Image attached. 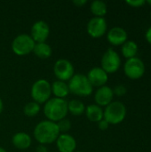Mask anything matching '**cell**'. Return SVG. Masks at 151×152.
<instances>
[{"instance_id":"cell-1","label":"cell","mask_w":151,"mask_h":152,"mask_svg":"<svg viewBox=\"0 0 151 152\" xmlns=\"http://www.w3.org/2000/svg\"><path fill=\"white\" fill-rule=\"evenodd\" d=\"M34 137L39 144L45 145L55 142L61 134L57 123L50 120H43L39 122L34 129Z\"/></svg>"},{"instance_id":"cell-2","label":"cell","mask_w":151,"mask_h":152,"mask_svg":"<svg viewBox=\"0 0 151 152\" xmlns=\"http://www.w3.org/2000/svg\"><path fill=\"white\" fill-rule=\"evenodd\" d=\"M68 102L65 99L51 98L44 103V114L47 120L57 123L68 115Z\"/></svg>"},{"instance_id":"cell-3","label":"cell","mask_w":151,"mask_h":152,"mask_svg":"<svg viewBox=\"0 0 151 152\" xmlns=\"http://www.w3.org/2000/svg\"><path fill=\"white\" fill-rule=\"evenodd\" d=\"M69 93L75 95L86 97L92 94L93 86L89 82L87 77L84 74H75L69 81Z\"/></svg>"},{"instance_id":"cell-4","label":"cell","mask_w":151,"mask_h":152,"mask_svg":"<svg viewBox=\"0 0 151 152\" xmlns=\"http://www.w3.org/2000/svg\"><path fill=\"white\" fill-rule=\"evenodd\" d=\"M126 116V108L121 102H112L103 110V119L109 125H117L124 121Z\"/></svg>"},{"instance_id":"cell-5","label":"cell","mask_w":151,"mask_h":152,"mask_svg":"<svg viewBox=\"0 0 151 152\" xmlns=\"http://www.w3.org/2000/svg\"><path fill=\"white\" fill-rule=\"evenodd\" d=\"M30 94L33 101L37 102L38 104L45 103L48 100L51 99V84L44 78L36 80L31 86Z\"/></svg>"},{"instance_id":"cell-6","label":"cell","mask_w":151,"mask_h":152,"mask_svg":"<svg viewBox=\"0 0 151 152\" xmlns=\"http://www.w3.org/2000/svg\"><path fill=\"white\" fill-rule=\"evenodd\" d=\"M35 45L36 43L32 39L30 35L25 33L20 34L12 40V50L16 55L23 56L33 53Z\"/></svg>"},{"instance_id":"cell-7","label":"cell","mask_w":151,"mask_h":152,"mask_svg":"<svg viewBox=\"0 0 151 152\" xmlns=\"http://www.w3.org/2000/svg\"><path fill=\"white\" fill-rule=\"evenodd\" d=\"M101 69L109 75L117 72L121 66V59L119 54L113 49H108L101 60Z\"/></svg>"},{"instance_id":"cell-8","label":"cell","mask_w":151,"mask_h":152,"mask_svg":"<svg viewBox=\"0 0 151 152\" xmlns=\"http://www.w3.org/2000/svg\"><path fill=\"white\" fill-rule=\"evenodd\" d=\"M146 68L144 62L138 57L128 59L124 66V72L127 77L133 80L141 78L145 73Z\"/></svg>"},{"instance_id":"cell-9","label":"cell","mask_w":151,"mask_h":152,"mask_svg":"<svg viewBox=\"0 0 151 152\" xmlns=\"http://www.w3.org/2000/svg\"><path fill=\"white\" fill-rule=\"evenodd\" d=\"M53 73L57 77V80L66 82L69 81V79L75 75V69L69 60L59 59L54 63Z\"/></svg>"},{"instance_id":"cell-10","label":"cell","mask_w":151,"mask_h":152,"mask_svg":"<svg viewBox=\"0 0 151 152\" xmlns=\"http://www.w3.org/2000/svg\"><path fill=\"white\" fill-rule=\"evenodd\" d=\"M107 21L102 17H93L87 23V33L93 38H100L107 32Z\"/></svg>"},{"instance_id":"cell-11","label":"cell","mask_w":151,"mask_h":152,"mask_svg":"<svg viewBox=\"0 0 151 152\" xmlns=\"http://www.w3.org/2000/svg\"><path fill=\"white\" fill-rule=\"evenodd\" d=\"M49 35H50V27L44 20H37L32 25L30 37L35 41V43L45 42Z\"/></svg>"},{"instance_id":"cell-12","label":"cell","mask_w":151,"mask_h":152,"mask_svg":"<svg viewBox=\"0 0 151 152\" xmlns=\"http://www.w3.org/2000/svg\"><path fill=\"white\" fill-rule=\"evenodd\" d=\"M86 77L91 85L98 88L105 86L109 79V75L101 67H94L91 69Z\"/></svg>"},{"instance_id":"cell-13","label":"cell","mask_w":151,"mask_h":152,"mask_svg":"<svg viewBox=\"0 0 151 152\" xmlns=\"http://www.w3.org/2000/svg\"><path fill=\"white\" fill-rule=\"evenodd\" d=\"M114 97L113 90L108 86H103L99 87L94 94V101L96 105L100 107H107L109 103L112 102Z\"/></svg>"},{"instance_id":"cell-14","label":"cell","mask_w":151,"mask_h":152,"mask_svg":"<svg viewBox=\"0 0 151 152\" xmlns=\"http://www.w3.org/2000/svg\"><path fill=\"white\" fill-rule=\"evenodd\" d=\"M55 142L60 152H75L77 149V141L69 134H61Z\"/></svg>"},{"instance_id":"cell-15","label":"cell","mask_w":151,"mask_h":152,"mask_svg":"<svg viewBox=\"0 0 151 152\" xmlns=\"http://www.w3.org/2000/svg\"><path fill=\"white\" fill-rule=\"evenodd\" d=\"M107 39L112 45H122L127 41V32L121 27H113L109 30Z\"/></svg>"},{"instance_id":"cell-16","label":"cell","mask_w":151,"mask_h":152,"mask_svg":"<svg viewBox=\"0 0 151 152\" xmlns=\"http://www.w3.org/2000/svg\"><path fill=\"white\" fill-rule=\"evenodd\" d=\"M12 142L13 146L19 150H27L31 145V137L29 134L24 132H19L13 134L12 138Z\"/></svg>"},{"instance_id":"cell-17","label":"cell","mask_w":151,"mask_h":152,"mask_svg":"<svg viewBox=\"0 0 151 152\" xmlns=\"http://www.w3.org/2000/svg\"><path fill=\"white\" fill-rule=\"evenodd\" d=\"M52 88V94L55 96V98H60V99H65L69 94V86L66 82L61 81V80H56L51 85Z\"/></svg>"},{"instance_id":"cell-18","label":"cell","mask_w":151,"mask_h":152,"mask_svg":"<svg viewBox=\"0 0 151 152\" xmlns=\"http://www.w3.org/2000/svg\"><path fill=\"white\" fill-rule=\"evenodd\" d=\"M85 113L86 115V118L91 122L98 123L101 119H103V110L101 107L96 104H90L85 107Z\"/></svg>"},{"instance_id":"cell-19","label":"cell","mask_w":151,"mask_h":152,"mask_svg":"<svg viewBox=\"0 0 151 152\" xmlns=\"http://www.w3.org/2000/svg\"><path fill=\"white\" fill-rule=\"evenodd\" d=\"M33 53L35 55L40 59H48L53 53L52 47L45 42L43 43H36Z\"/></svg>"},{"instance_id":"cell-20","label":"cell","mask_w":151,"mask_h":152,"mask_svg":"<svg viewBox=\"0 0 151 152\" xmlns=\"http://www.w3.org/2000/svg\"><path fill=\"white\" fill-rule=\"evenodd\" d=\"M121 52L123 56L127 60L136 57V54L138 53V45L134 41L127 40L125 44L122 45Z\"/></svg>"},{"instance_id":"cell-21","label":"cell","mask_w":151,"mask_h":152,"mask_svg":"<svg viewBox=\"0 0 151 152\" xmlns=\"http://www.w3.org/2000/svg\"><path fill=\"white\" fill-rule=\"evenodd\" d=\"M90 10L92 13L94 15V17H102L106 15L108 12V7L105 2L101 0H94L91 3Z\"/></svg>"},{"instance_id":"cell-22","label":"cell","mask_w":151,"mask_h":152,"mask_svg":"<svg viewBox=\"0 0 151 152\" xmlns=\"http://www.w3.org/2000/svg\"><path fill=\"white\" fill-rule=\"evenodd\" d=\"M68 111L73 116H81L85 111V106L79 100H71L68 102Z\"/></svg>"},{"instance_id":"cell-23","label":"cell","mask_w":151,"mask_h":152,"mask_svg":"<svg viewBox=\"0 0 151 152\" xmlns=\"http://www.w3.org/2000/svg\"><path fill=\"white\" fill-rule=\"evenodd\" d=\"M40 110H41L40 104H38L37 102L32 101V102H28L24 106V108H23V113L27 117L33 118V117H36L39 113Z\"/></svg>"},{"instance_id":"cell-24","label":"cell","mask_w":151,"mask_h":152,"mask_svg":"<svg viewBox=\"0 0 151 152\" xmlns=\"http://www.w3.org/2000/svg\"><path fill=\"white\" fill-rule=\"evenodd\" d=\"M57 126H58V128H59V131L61 134H67V132H69L71 128V123L67 118H63V119L58 121Z\"/></svg>"},{"instance_id":"cell-25","label":"cell","mask_w":151,"mask_h":152,"mask_svg":"<svg viewBox=\"0 0 151 152\" xmlns=\"http://www.w3.org/2000/svg\"><path fill=\"white\" fill-rule=\"evenodd\" d=\"M112 90H113L114 95H117V96H119V97L120 96H124L126 94V92H127V89H126V87L124 85H118V86H117Z\"/></svg>"},{"instance_id":"cell-26","label":"cell","mask_w":151,"mask_h":152,"mask_svg":"<svg viewBox=\"0 0 151 152\" xmlns=\"http://www.w3.org/2000/svg\"><path fill=\"white\" fill-rule=\"evenodd\" d=\"M126 4L132 7H141L144 4H146V1H144V0H127Z\"/></svg>"},{"instance_id":"cell-27","label":"cell","mask_w":151,"mask_h":152,"mask_svg":"<svg viewBox=\"0 0 151 152\" xmlns=\"http://www.w3.org/2000/svg\"><path fill=\"white\" fill-rule=\"evenodd\" d=\"M109 124L105 119H101L100 122H98V127L101 131H106L109 128Z\"/></svg>"},{"instance_id":"cell-28","label":"cell","mask_w":151,"mask_h":152,"mask_svg":"<svg viewBox=\"0 0 151 152\" xmlns=\"http://www.w3.org/2000/svg\"><path fill=\"white\" fill-rule=\"evenodd\" d=\"M86 3H87L86 0H74V1H73V4H74L75 5H77V7H81V6L85 5Z\"/></svg>"},{"instance_id":"cell-29","label":"cell","mask_w":151,"mask_h":152,"mask_svg":"<svg viewBox=\"0 0 151 152\" xmlns=\"http://www.w3.org/2000/svg\"><path fill=\"white\" fill-rule=\"evenodd\" d=\"M36 152H47V148L44 145L39 144L36 149Z\"/></svg>"},{"instance_id":"cell-30","label":"cell","mask_w":151,"mask_h":152,"mask_svg":"<svg viewBox=\"0 0 151 152\" xmlns=\"http://www.w3.org/2000/svg\"><path fill=\"white\" fill-rule=\"evenodd\" d=\"M145 37H146V40L148 41V43L151 45V27L148 28L146 35H145Z\"/></svg>"},{"instance_id":"cell-31","label":"cell","mask_w":151,"mask_h":152,"mask_svg":"<svg viewBox=\"0 0 151 152\" xmlns=\"http://www.w3.org/2000/svg\"><path fill=\"white\" fill-rule=\"evenodd\" d=\"M3 109H4V103H3L2 99L0 98V114H1V112L3 111Z\"/></svg>"},{"instance_id":"cell-32","label":"cell","mask_w":151,"mask_h":152,"mask_svg":"<svg viewBox=\"0 0 151 152\" xmlns=\"http://www.w3.org/2000/svg\"><path fill=\"white\" fill-rule=\"evenodd\" d=\"M0 152H7L4 148H2V147H0Z\"/></svg>"},{"instance_id":"cell-33","label":"cell","mask_w":151,"mask_h":152,"mask_svg":"<svg viewBox=\"0 0 151 152\" xmlns=\"http://www.w3.org/2000/svg\"><path fill=\"white\" fill-rule=\"evenodd\" d=\"M146 3H148L149 4H150V5H151V0H148V1L146 2Z\"/></svg>"},{"instance_id":"cell-34","label":"cell","mask_w":151,"mask_h":152,"mask_svg":"<svg viewBox=\"0 0 151 152\" xmlns=\"http://www.w3.org/2000/svg\"><path fill=\"white\" fill-rule=\"evenodd\" d=\"M150 19H151V11H150Z\"/></svg>"},{"instance_id":"cell-35","label":"cell","mask_w":151,"mask_h":152,"mask_svg":"<svg viewBox=\"0 0 151 152\" xmlns=\"http://www.w3.org/2000/svg\"><path fill=\"white\" fill-rule=\"evenodd\" d=\"M75 152H81V151H75Z\"/></svg>"},{"instance_id":"cell-36","label":"cell","mask_w":151,"mask_h":152,"mask_svg":"<svg viewBox=\"0 0 151 152\" xmlns=\"http://www.w3.org/2000/svg\"><path fill=\"white\" fill-rule=\"evenodd\" d=\"M0 77H1V73H0Z\"/></svg>"}]
</instances>
